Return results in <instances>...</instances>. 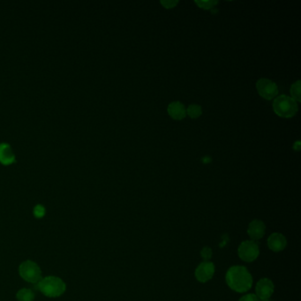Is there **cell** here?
Masks as SVG:
<instances>
[{
    "mask_svg": "<svg viewBox=\"0 0 301 301\" xmlns=\"http://www.w3.org/2000/svg\"><path fill=\"white\" fill-rule=\"evenodd\" d=\"M35 289L41 292L44 295L50 298L61 296L66 290L65 282L57 277H46L35 285Z\"/></svg>",
    "mask_w": 301,
    "mask_h": 301,
    "instance_id": "7a4b0ae2",
    "label": "cell"
},
{
    "mask_svg": "<svg viewBox=\"0 0 301 301\" xmlns=\"http://www.w3.org/2000/svg\"><path fill=\"white\" fill-rule=\"evenodd\" d=\"M19 273L22 279L37 284L42 279V271L39 266L32 260H26L20 265Z\"/></svg>",
    "mask_w": 301,
    "mask_h": 301,
    "instance_id": "277c9868",
    "label": "cell"
},
{
    "mask_svg": "<svg viewBox=\"0 0 301 301\" xmlns=\"http://www.w3.org/2000/svg\"><path fill=\"white\" fill-rule=\"evenodd\" d=\"M287 246V240L282 233L275 232L268 239V247L273 252H281L285 250Z\"/></svg>",
    "mask_w": 301,
    "mask_h": 301,
    "instance_id": "9c48e42d",
    "label": "cell"
},
{
    "mask_svg": "<svg viewBox=\"0 0 301 301\" xmlns=\"http://www.w3.org/2000/svg\"><path fill=\"white\" fill-rule=\"evenodd\" d=\"M196 277L200 283H207L208 281L211 280L212 277L215 274V265L208 260L200 263L199 266L196 269Z\"/></svg>",
    "mask_w": 301,
    "mask_h": 301,
    "instance_id": "52a82bcc",
    "label": "cell"
},
{
    "mask_svg": "<svg viewBox=\"0 0 301 301\" xmlns=\"http://www.w3.org/2000/svg\"><path fill=\"white\" fill-rule=\"evenodd\" d=\"M160 3L164 8L171 9L176 7V5L178 4L179 1H177V0H174V1L173 0H167V1H161Z\"/></svg>",
    "mask_w": 301,
    "mask_h": 301,
    "instance_id": "d6986e66",
    "label": "cell"
},
{
    "mask_svg": "<svg viewBox=\"0 0 301 301\" xmlns=\"http://www.w3.org/2000/svg\"><path fill=\"white\" fill-rule=\"evenodd\" d=\"M301 81H297L295 83H293L291 88V95L293 100H295L296 102H301Z\"/></svg>",
    "mask_w": 301,
    "mask_h": 301,
    "instance_id": "5bb4252c",
    "label": "cell"
},
{
    "mask_svg": "<svg viewBox=\"0 0 301 301\" xmlns=\"http://www.w3.org/2000/svg\"><path fill=\"white\" fill-rule=\"evenodd\" d=\"M168 113L170 117L175 120H182L187 116V110L183 103L180 102H172L168 106Z\"/></svg>",
    "mask_w": 301,
    "mask_h": 301,
    "instance_id": "8fae6325",
    "label": "cell"
},
{
    "mask_svg": "<svg viewBox=\"0 0 301 301\" xmlns=\"http://www.w3.org/2000/svg\"><path fill=\"white\" fill-rule=\"evenodd\" d=\"M239 301H260L255 294H246L243 297L240 298Z\"/></svg>",
    "mask_w": 301,
    "mask_h": 301,
    "instance_id": "ffe728a7",
    "label": "cell"
},
{
    "mask_svg": "<svg viewBox=\"0 0 301 301\" xmlns=\"http://www.w3.org/2000/svg\"><path fill=\"white\" fill-rule=\"evenodd\" d=\"M45 215V208L43 205H37L34 208V216L37 218H42Z\"/></svg>",
    "mask_w": 301,
    "mask_h": 301,
    "instance_id": "ac0fdd59",
    "label": "cell"
},
{
    "mask_svg": "<svg viewBox=\"0 0 301 301\" xmlns=\"http://www.w3.org/2000/svg\"><path fill=\"white\" fill-rule=\"evenodd\" d=\"M15 161V155L12 148L6 143L0 144V163L9 165Z\"/></svg>",
    "mask_w": 301,
    "mask_h": 301,
    "instance_id": "7c38bea8",
    "label": "cell"
},
{
    "mask_svg": "<svg viewBox=\"0 0 301 301\" xmlns=\"http://www.w3.org/2000/svg\"><path fill=\"white\" fill-rule=\"evenodd\" d=\"M265 232H266V225L261 220H253L249 224L248 233L253 241L260 240L264 236Z\"/></svg>",
    "mask_w": 301,
    "mask_h": 301,
    "instance_id": "30bf717a",
    "label": "cell"
},
{
    "mask_svg": "<svg viewBox=\"0 0 301 301\" xmlns=\"http://www.w3.org/2000/svg\"><path fill=\"white\" fill-rule=\"evenodd\" d=\"M272 106L275 113L281 118H293L298 112L297 102L285 95L275 98Z\"/></svg>",
    "mask_w": 301,
    "mask_h": 301,
    "instance_id": "3957f363",
    "label": "cell"
},
{
    "mask_svg": "<svg viewBox=\"0 0 301 301\" xmlns=\"http://www.w3.org/2000/svg\"><path fill=\"white\" fill-rule=\"evenodd\" d=\"M198 7L204 9V10H209L212 9L215 5L218 4V2L216 0H207V1H195Z\"/></svg>",
    "mask_w": 301,
    "mask_h": 301,
    "instance_id": "2e32d148",
    "label": "cell"
},
{
    "mask_svg": "<svg viewBox=\"0 0 301 301\" xmlns=\"http://www.w3.org/2000/svg\"><path fill=\"white\" fill-rule=\"evenodd\" d=\"M293 150L297 151L301 150V142L300 141H297L296 143L293 144Z\"/></svg>",
    "mask_w": 301,
    "mask_h": 301,
    "instance_id": "44dd1931",
    "label": "cell"
},
{
    "mask_svg": "<svg viewBox=\"0 0 301 301\" xmlns=\"http://www.w3.org/2000/svg\"><path fill=\"white\" fill-rule=\"evenodd\" d=\"M225 281L229 287L236 293H247L252 288V275L244 266L231 267L225 275Z\"/></svg>",
    "mask_w": 301,
    "mask_h": 301,
    "instance_id": "6da1fadb",
    "label": "cell"
},
{
    "mask_svg": "<svg viewBox=\"0 0 301 301\" xmlns=\"http://www.w3.org/2000/svg\"><path fill=\"white\" fill-rule=\"evenodd\" d=\"M187 114L191 118H198L202 114L201 107L198 104H191L188 106L187 110Z\"/></svg>",
    "mask_w": 301,
    "mask_h": 301,
    "instance_id": "9a60e30c",
    "label": "cell"
},
{
    "mask_svg": "<svg viewBox=\"0 0 301 301\" xmlns=\"http://www.w3.org/2000/svg\"><path fill=\"white\" fill-rule=\"evenodd\" d=\"M256 90L260 97L267 100H271L277 97L278 88L275 82L269 79H260L256 82Z\"/></svg>",
    "mask_w": 301,
    "mask_h": 301,
    "instance_id": "8992f818",
    "label": "cell"
},
{
    "mask_svg": "<svg viewBox=\"0 0 301 301\" xmlns=\"http://www.w3.org/2000/svg\"><path fill=\"white\" fill-rule=\"evenodd\" d=\"M213 255V252H212V249L208 247H205L203 249H201V256L202 257L204 261H208L212 258Z\"/></svg>",
    "mask_w": 301,
    "mask_h": 301,
    "instance_id": "e0dca14e",
    "label": "cell"
},
{
    "mask_svg": "<svg viewBox=\"0 0 301 301\" xmlns=\"http://www.w3.org/2000/svg\"><path fill=\"white\" fill-rule=\"evenodd\" d=\"M238 254L240 259L246 262H252L256 260L260 254V249L256 241L246 240L240 245Z\"/></svg>",
    "mask_w": 301,
    "mask_h": 301,
    "instance_id": "5b68a950",
    "label": "cell"
},
{
    "mask_svg": "<svg viewBox=\"0 0 301 301\" xmlns=\"http://www.w3.org/2000/svg\"><path fill=\"white\" fill-rule=\"evenodd\" d=\"M275 291V285L269 278H261L257 282L255 293L257 298L261 300H268L272 296Z\"/></svg>",
    "mask_w": 301,
    "mask_h": 301,
    "instance_id": "ba28073f",
    "label": "cell"
},
{
    "mask_svg": "<svg viewBox=\"0 0 301 301\" xmlns=\"http://www.w3.org/2000/svg\"><path fill=\"white\" fill-rule=\"evenodd\" d=\"M271 301V300H270V299H268V300H261V301Z\"/></svg>",
    "mask_w": 301,
    "mask_h": 301,
    "instance_id": "7402d4cb",
    "label": "cell"
},
{
    "mask_svg": "<svg viewBox=\"0 0 301 301\" xmlns=\"http://www.w3.org/2000/svg\"><path fill=\"white\" fill-rule=\"evenodd\" d=\"M16 298L18 301H33L35 300V293L31 290L23 288L17 293Z\"/></svg>",
    "mask_w": 301,
    "mask_h": 301,
    "instance_id": "4fadbf2b",
    "label": "cell"
}]
</instances>
